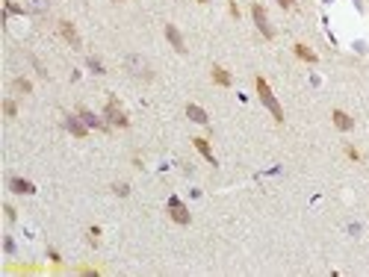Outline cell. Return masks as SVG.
I'll return each instance as SVG.
<instances>
[{"instance_id":"cell-1","label":"cell","mask_w":369,"mask_h":277,"mask_svg":"<svg viewBox=\"0 0 369 277\" xmlns=\"http://www.w3.org/2000/svg\"><path fill=\"white\" fill-rule=\"evenodd\" d=\"M257 94H260V100L266 103V109L272 112V118L278 124H284V109H281V103L275 100V94H272V89H269V83L263 77H257Z\"/></svg>"},{"instance_id":"cell-2","label":"cell","mask_w":369,"mask_h":277,"mask_svg":"<svg viewBox=\"0 0 369 277\" xmlns=\"http://www.w3.org/2000/svg\"><path fill=\"white\" fill-rule=\"evenodd\" d=\"M124 68L133 74V77H151V68H148V59H142L139 53H130L124 56Z\"/></svg>"},{"instance_id":"cell-3","label":"cell","mask_w":369,"mask_h":277,"mask_svg":"<svg viewBox=\"0 0 369 277\" xmlns=\"http://www.w3.org/2000/svg\"><path fill=\"white\" fill-rule=\"evenodd\" d=\"M251 15H254V24H257V30L263 32L266 38H272V35H275V30H272V24H269L266 9H263L260 3H254V6H251Z\"/></svg>"},{"instance_id":"cell-4","label":"cell","mask_w":369,"mask_h":277,"mask_svg":"<svg viewBox=\"0 0 369 277\" xmlns=\"http://www.w3.org/2000/svg\"><path fill=\"white\" fill-rule=\"evenodd\" d=\"M106 118H109V124H115V127H127V115H124V109L118 106V100L112 97L109 103H106Z\"/></svg>"},{"instance_id":"cell-5","label":"cell","mask_w":369,"mask_h":277,"mask_svg":"<svg viewBox=\"0 0 369 277\" xmlns=\"http://www.w3.org/2000/svg\"><path fill=\"white\" fill-rule=\"evenodd\" d=\"M168 213H171V218H174L177 224H189V213H186V207H183L177 198L168 201Z\"/></svg>"},{"instance_id":"cell-6","label":"cell","mask_w":369,"mask_h":277,"mask_svg":"<svg viewBox=\"0 0 369 277\" xmlns=\"http://www.w3.org/2000/svg\"><path fill=\"white\" fill-rule=\"evenodd\" d=\"M166 38L171 41V47H174L177 53H186V47H183V35L177 32V27H174V24H166Z\"/></svg>"},{"instance_id":"cell-7","label":"cell","mask_w":369,"mask_h":277,"mask_svg":"<svg viewBox=\"0 0 369 277\" xmlns=\"http://www.w3.org/2000/svg\"><path fill=\"white\" fill-rule=\"evenodd\" d=\"M59 32L65 35V41L71 44V47H80V35H77V30H74L71 21H59Z\"/></svg>"},{"instance_id":"cell-8","label":"cell","mask_w":369,"mask_h":277,"mask_svg":"<svg viewBox=\"0 0 369 277\" xmlns=\"http://www.w3.org/2000/svg\"><path fill=\"white\" fill-rule=\"evenodd\" d=\"M9 189H12L15 195H33L35 192V186L30 183V180H21V177H12V180H9Z\"/></svg>"},{"instance_id":"cell-9","label":"cell","mask_w":369,"mask_h":277,"mask_svg":"<svg viewBox=\"0 0 369 277\" xmlns=\"http://www.w3.org/2000/svg\"><path fill=\"white\" fill-rule=\"evenodd\" d=\"M186 115H189L195 124H207V121H210V118H207V112H204L201 106H195V103H189V106H186Z\"/></svg>"},{"instance_id":"cell-10","label":"cell","mask_w":369,"mask_h":277,"mask_svg":"<svg viewBox=\"0 0 369 277\" xmlns=\"http://www.w3.org/2000/svg\"><path fill=\"white\" fill-rule=\"evenodd\" d=\"M65 127L71 130V133H74V136H77V139H83V136H86V127H89V124L80 121V118H68Z\"/></svg>"},{"instance_id":"cell-11","label":"cell","mask_w":369,"mask_h":277,"mask_svg":"<svg viewBox=\"0 0 369 277\" xmlns=\"http://www.w3.org/2000/svg\"><path fill=\"white\" fill-rule=\"evenodd\" d=\"M24 9L33 15H44L47 12V0H24Z\"/></svg>"},{"instance_id":"cell-12","label":"cell","mask_w":369,"mask_h":277,"mask_svg":"<svg viewBox=\"0 0 369 277\" xmlns=\"http://www.w3.org/2000/svg\"><path fill=\"white\" fill-rule=\"evenodd\" d=\"M331 118H334V124L340 127V130H352V127H355V121H352L343 109H334V115H331Z\"/></svg>"},{"instance_id":"cell-13","label":"cell","mask_w":369,"mask_h":277,"mask_svg":"<svg viewBox=\"0 0 369 277\" xmlns=\"http://www.w3.org/2000/svg\"><path fill=\"white\" fill-rule=\"evenodd\" d=\"M80 118L89 124V127H95V130H106V124H103L101 118H95V115H92L89 109H80Z\"/></svg>"},{"instance_id":"cell-14","label":"cell","mask_w":369,"mask_h":277,"mask_svg":"<svg viewBox=\"0 0 369 277\" xmlns=\"http://www.w3.org/2000/svg\"><path fill=\"white\" fill-rule=\"evenodd\" d=\"M213 80H216L219 86H231V74H228L225 68H219V65H213Z\"/></svg>"},{"instance_id":"cell-15","label":"cell","mask_w":369,"mask_h":277,"mask_svg":"<svg viewBox=\"0 0 369 277\" xmlns=\"http://www.w3.org/2000/svg\"><path fill=\"white\" fill-rule=\"evenodd\" d=\"M192 142H195V148H198V151L204 154V159L216 165V156H213V151H210V145H207V139H192Z\"/></svg>"},{"instance_id":"cell-16","label":"cell","mask_w":369,"mask_h":277,"mask_svg":"<svg viewBox=\"0 0 369 277\" xmlns=\"http://www.w3.org/2000/svg\"><path fill=\"white\" fill-rule=\"evenodd\" d=\"M296 56H302L304 62H316V53L310 47H304V44H296Z\"/></svg>"},{"instance_id":"cell-17","label":"cell","mask_w":369,"mask_h":277,"mask_svg":"<svg viewBox=\"0 0 369 277\" xmlns=\"http://www.w3.org/2000/svg\"><path fill=\"white\" fill-rule=\"evenodd\" d=\"M12 89H15V92H30V83H27V80H21V77H18V80H15V83H12Z\"/></svg>"},{"instance_id":"cell-18","label":"cell","mask_w":369,"mask_h":277,"mask_svg":"<svg viewBox=\"0 0 369 277\" xmlns=\"http://www.w3.org/2000/svg\"><path fill=\"white\" fill-rule=\"evenodd\" d=\"M112 192H115V195H121V198H127V195H130V186H127V183H115V186H112Z\"/></svg>"},{"instance_id":"cell-19","label":"cell","mask_w":369,"mask_h":277,"mask_svg":"<svg viewBox=\"0 0 369 277\" xmlns=\"http://www.w3.org/2000/svg\"><path fill=\"white\" fill-rule=\"evenodd\" d=\"M89 68H92V71H95V74H103V65L98 59H95V56H92V59H89Z\"/></svg>"},{"instance_id":"cell-20","label":"cell","mask_w":369,"mask_h":277,"mask_svg":"<svg viewBox=\"0 0 369 277\" xmlns=\"http://www.w3.org/2000/svg\"><path fill=\"white\" fill-rule=\"evenodd\" d=\"M98 236H101V230H98V227H92V230H89V242H92V245H98Z\"/></svg>"},{"instance_id":"cell-21","label":"cell","mask_w":369,"mask_h":277,"mask_svg":"<svg viewBox=\"0 0 369 277\" xmlns=\"http://www.w3.org/2000/svg\"><path fill=\"white\" fill-rule=\"evenodd\" d=\"M3 109H6V115H15V103H12V100H6Z\"/></svg>"},{"instance_id":"cell-22","label":"cell","mask_w":369,"mask_h":277,"mask_svg":"<svg viewBox=\"0 0 369 277\" xmlns=\"http://www.w3.org/2000/svg\"><path fill=\"white\" fill-rule=\"evenodd\" d=\"M278 3H281V6H284V9H290V6H293V3H296V0H278Z\"/></svg>"}]
</instances>
